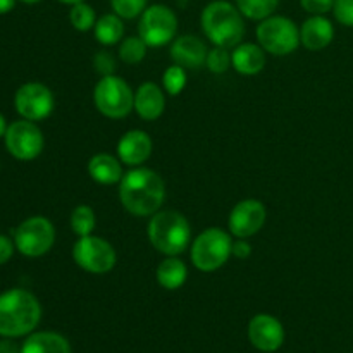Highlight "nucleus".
<instances>
[{"mask_svg": "<svg viewBox=\"0 0 353 353\" xmlns=\"http://www.w3.org/2000/svg\"><path fill=\"white\" fill-rule=\"evenodd\" d=\"M119 200L133 216H154L165 200L164 179L154 169L133 168L119 181Z\"/></svg>", "mask_w": 353, "mask_h": 353, "instance_id": "f257e3e1", "label": "nucleus"}, {"mask_svg": "<svg viewBox=\"0 0 353 353\" xmlns=\"http://www.w3.org/2000/svg\"><path fill=\"white\" fill-rule=\"evenodd\" d=\"M41 321L40 300L31 292L12 288L0 293V338H23Z\"/></svg>", "mask_w": 353, "mask_h": 353, "instance_id": "f03ea898", "label": "nucleus"}, {"mask_svg": "<svg viewBox=\"0 0 353 353\" xmlns=\"http://www.w3.org/2000/svg\"><path fill=\"white\" fill-rule=\"evenodd\" d=\"M200 26L210 43L223 48H234L245 37V17L228 0H212L200 14Z\"/></svg>", "mask_w": 353, "mask_h": 353, "instance_id": "7ed1b4c3", "label": "nucleus"}, {"mask_svg": "<svg viewBox=\"0 0 353 353\" xmlns=\"http://www.w3.org/2000/svg\"><path fill=\"white\" fill-rule=\"evenodd\" d=\"M152 247L168 257H178L192 241V226L178 210H159L147 226Z\"/></svg>", "mask_w": 353, "mask_h": 353, "instance_id": "20e7f679", "label": "nucleus"}, {"mask_svg": "<svg viewBox=\"0 0 353 353\" xmlns=\"http://www.w3.org/2000/svg\"><path fill=\"white\" fill-rule=\"evenodd\" d=\"M231 233L221 228L202 231L192 243V262L199 271L214 272L223 268L231 257Z\"/></svg>", "mask_w": 353, "mask_h": 353, "instance_id": "39448f33", "label": "nucleus"}, {"mask_svg": "<svg viewBox=\"0 0 353 353\" xmlns=\"http://www.w3.org/2000/svg\"><path fill=\"white\" fill-rule=\"evenodd\" d=\"M93 103L102 116L123 119L134 110V92L119 76H102L93 90Z\"/></svg>", "mask_w": 353, "mask_h": 353, "instance_id": "423d86ee", "label": "nucleus"}, {"mask_svg": "<svg viewBox=\"0 0 353 353\" xmlns=\"http://www.w3.org/2000/svg\"><path fill=\"white\" fill-rule=\"evenodd\" d=\"M257 41L268 54L290 55L299 48L300 45V28L293 19L286 16H272L259 21L255 30Z\"/></svg>", "mask_w": 353, "mask_h": 353, "instance_id": "0eeeda50", "label": "nucleus"}, {"mask_svg": "<svg viewBox=\"0 0 353 353\" xmlns=\"http://www.w3.org/2000/svg\"><path fill=\"white\" fill-rule=\"evenodd\" d=\"M55 243V228L45 216H31L14 231V245L28 259L43 257Z\"/></svg>", "mask_w": 353, "mask_h": 353, "instance_id": "6e6552de", "label": "nucleus"}, {"mask_svg": "<svg viewBox=\"0 0 353 353\" xmlns=\"http://www.w3.org/2000/svg\"><path fill=\"white\" fill-rule=\"evenodd\" d=\"M178 34V16L164 3H152L140 16L138 37L152 48L172 43Z\"/></svg>", "mask_w": 353, "mask_h": 353, "instance_id": "1a4fd4ad", "label": "nucleus"}, {"mask_svg": "<svg viewBox=\"0 0 353 353\" xmlns=\"http://www.w3.org/2000/svg\"><path fill=\"white\" fill-rule=\"evenodd\" d=\"M72 259L79 269L90 274H107L116 268L117 254L105 238L88 234L76 240Z\"/></svg>", "mask_w": 353, "mask_h": 353, "instance_id": "9d476101", "label": "nucleus"}, {"mask_svg": "<svg viewBox=\"0 0 353 353\" xmlns=\"http://www.w3.org/2000/svg\"><path fill=\"white\" fill-rule=\"evenodd\" d=\"M7 152L14 159L23 162L34 161L43 152L45 138L37 123L28 119L14 121L9 124L3 137Z\"/></svg>", "mask_w": 353, "mask_h": 353, "instance_id": "9b49d317", "label": "nucleus"}, {"mask_svg": "<svg viewBox=\"0 0 353 353\" xmlns=\"http://www.w3.org/2000/svg\"><path fill=\"white\" fill-rule=\"evenodd\" d=\"M14 107H16V112L19 114L21 119L38 123V121L47 119L54 110V93L43 83H24L17 88L16 95H14Z\"/></svg>", "mask_w": 353, "mask_h": 353, "instance_id": "f8f14e48", "label": "nucleus"}, {"mask_svg": "<svg viewBox=\"0 0 353 353\" xmlns=\"http://www.w3.org/2000/svg\"><path fill=\"white\" fill-rule=\"evenodd\" d=\"M265 217H268V210L261 200H241L230 212L228 231L236 238H250L264 228Z\"/></svg>", "mask_w": 353, "mask_h": 353, "instance_id": "ddd939ff", "label": "nucleus"}, {"mask_svg": "<svg viewBox=\"0 0 353 353\" xmlns=\"http://www.w3.org/2000/svg\"><path fill=\"white\" fill-rule=\"evenodd\" d=\"M247 334L252 347L262 353L278 352L286 338L281 321L271 314H257L252 317L247 327Z\"/></svg>", "mask_w": 353, "mask_h": 353, "instance_id": "4468645a", "label": "nucleus"}, {"mask_svg": "<svg viewBox=\"0 0 353 353\" xmlns=\"http://www.w3.org/2000/svg\"><path fill=\"white\" fill-rule=\"evenodd\" d=\"M154 148L150 134L143 130H130L117 141V157L123 164L138 168L148 161Z\"/></svg>", "mask_w": 353, "mask_h": 353, "instance_id": "2eb2a0df", "label": "nucleus"}, {"mask_svg": "<svg viewBox=\"0 0 353 353\" xmlns=\"http://www.w3.org/2000/svg\"><path fill=\"white\" fill-rule=\"evenodd\" d=\"M209 50L205 43L195 34H183L174 38L171 45L172 64H178L185 69H200L205 64Z\"/></svg>", "mask_w": 353, "mask_h": 353, "instance_id": "dca6fc26", "label": "nucleus"}, {"mask_svg": "<svg viewBox=\"0 0 353 353\" xmlns=\"http://www.w3.org/2000/svg\"><path fill=\"white\" fill-rule=\"evenodd\" d=\"M334 38V26L326 16H310L300 28V43L307 50H323Z\"/></svg>", "mask_w": 353, "mask_h": 353, "instance_id": "f3484780", "label": "nucleus"}, {"mask_svg": "<svg viewBox=\"0 0 353 353\" xmlns=\"http://www.w3.org/2000/svg\"><path fill=\"white\" fill-rule=\"evenodd\" d=\"M165 95L157 83L147 81L134 92V110L143 121H155L164 114Z\"/></svg>", "mask_w": 353, "mask_h": 353, "instance_id": "a211bd4d", "label": "nucleus"}, {"mask_svg": "<svg viewBox=\"0 0 353 353\" xmlns=\"http://www.w3.org/2000/svg\"><path fill=\"white\" fill-rule=\"evenodd\" d=\"M231 65L243 76H255L264 69L265 50L257 43H240L233 48Z\"/></svg>", "mask_w": 353, "mask_h": 353, "instance_id": "6ab92c4d", "label": "nucleus"}, {"mask_svg": "<svg viewBox=\"0 0 353 353\" xmlns=\"http://www.w3.org/2000/svg\"><path fill=\"white\" fill-rule=\"evenodd\" d=\"M21 353H72L68 338L55 331H33L21 345Z\"/></svg>", "mask_w": 353, "mask_h": 353, "instance_id": "aec40b11", "label": "nucleus"}, {"mask_svg": "<svg viewBox=\"0 0 353 353\" xmlns=\"http://www.w3.org/2000/svg\"><path fill=\"white\" fill-rule=\"evenodd\" d=\"M88 174L99 185H116L124 176L119 157L110 154L93 155L88 161Z\"/></svg>", "mask_w": 353, "mask_h": 353, "instance_id": "412c9836", "label": "nucleus"}, {"mask_svg": "<svg viewBox=\"0 0 353 353\" xmlns=\"http://www.w3.org/2000/svg\"><path fill=\"white\" fill-rule=\"evenodd\" d=\"M155 278H157L161 288L174 292V290L181 288L186 283V279H188V268H186V264L181 259L168 257L159 264Z\"/></svg>", "mask_w": 353, "mask_h": 353, "instance_id": "4be33fe9", "label": "nucleus"}, {"mask_svg": "<svg viewBox=\"0 0 353 353\" xmlns=\"http://www.w3.org/2000/svg\"><path fill=\"white\" fill-rule=\"evenodd\" d=\"M93 33H95L97 41L100 45L110 47V45L121 43L124 34L123 17L117 16L116 12L103 14V16H100L97 19L95 26H93Z\"/></svg>", "mask_w": 353, "mask_h": 353, "instance_id": "5701e85b", "label": "nucleus"}, {"mask_svg": "<svg viewBox=\"0 0 353 353\" xmlns=\"http://www.w3.org/2000/svg\"><path fill=\"white\" fill-rule=\"evenodd\" d=\"M69 224H71L72 233L78 238L93 234V230L97 226L95 210L90 205H85V203L74 207V210L71 212V217H69Z\"/></svg>", "mask_w": 353, "mask_h": 353, "instance_id": "b1692460", "label": "nucleus"}, {"mask_svg": "<svg viewBox=\"0 0 353 353\" xmlns=\"http://www.w3.org/2000/svg\"><path fill=\"white\" fill-rule=\"evenodd\" d=\"M234 2L243 17L252 21H262L272 16L279 6V0H234Z\"/></svg>", "mask_w": 353, "mask_h": 353, "instance_id": "393cba45", "label": "nucleus"}, {"mask_svg": "<svg viewBox=\"0 0 353 353\" xmlns=\"http://www.w3.org/2000/svg\"><path fill=\"white\" fill-rule=\"evenodd\" d=\"M148 50V45L141 40L140 37H128L121 40L119 43V59L128 65H137L140 64L145 59Z\"/></svg>", "mask_w": 353, "mask_h": 353, "instance_id": "a878e982", "label": "nucleus"}, {"mask_svg": "<svg viewBox=\"0 0 353 353\" xmlns=\"http://www.w3.org/2000/svg\"><path fill=\"white\" fill-rule=\"evenodd\" d=\"M69 21H71L74 30L83 31V33L93 30V26H95L97 23L95 9L86 2L71 6V10H69Z\"/></svg>", "mask_w": 353, "mask_h": 353, "instance_id": "bb28decb", "label": "nucleus"}, {"mask_svg": "<svg viewBox=\"0 0 353 353\" xmlns=\"http://www.w3.org/2000/svg\"><path fill=\"white\" fill-rule=\"evenodd\" d=\"M186 79H188V76H186L185 68H181L178 64L169 65L164 71V74H162V85H164L165 93H169L172 97L179 95L185 90Z\"/></svg>", "mask_w": 353, "mask_h": 353, "instance_id": "cd10ccee", "label": "nucleus"}, {"mask_svg": "<svg viewBox=\"0 0 353 353\" xmlns=\"http://www.w3.org/2000/svg\"><path fill=\"white\" fill-rule=\"evenodd\" d=\"M110 7L123 19H134L143 14L148 7V0H110Z\"/></svg>", "mask_w": 353, "mask_h": 353, "instance_id": "c85d7f7f", "label": "nucleus"}, {"mask_svg": "<svg viewBox=\"0 0 353 353\" xmlns=\"http://www.w3.org/2000/svg\"><path fill=\"white\" fill-rule=\"evenodd\" d=\"M205 65L210 72H214V74H223V72H226L228 69L231 68L230 48L214 47L212 50H209V54H207Z\"/></svg>", "mask_w": 353, "mask_h": 353, "instance_id": "c756f323", "label": "nucleus"}, {"mask_svg": "<svg viewBox=\"0 0 353 353\" xmlns=\"http://www.w3.org/2000/svg\"><path fill=\"white\" fill-rule=\"evenodd\" d=\"M117 61L110 52L100 50L93 55V69L99 72L100 76H110L116 72Z\"/></svg>", "mask_w": 353, "mask_h": 353, "instance_id": "7c9ffc66", "label": "nucleus"}, {"mask_svg": "<svg viewBox=\"0 0 353 353\" xmlns=\"http://www.w3.org/2000/svg\"><path fill=\"white\" fill-rule=\"evenodd\" d=\"M333 14L338 23L353 28V0H334Z\"/></svg>", "mask_w": 353, "mask_h": 353, "instance_id": "2f4dec72", "label": "nucleus"}, {"mask_svg": "<svg viewBox=\"0 0 353 353\" xmlns=\"http://www.w3.org/2000/svg\"><path fill=\"white\" fill-rule=\"evenodd\" d=\"M300 6L310 16H326L334 7V0H300Z\"/></svg>", "mask_w": 353, "mask_h": 353, "instance_id": "473e14b6", "label": "nucleus"}, {"mask_svg": "<svg viewBox=\"0 0 353 353\" xmlns=\"http://www.w3.org/2000/svg\"><path fill=\"white\" fill-rule=\"evenodd\" d=\"M231 255L238 261H245L252 255V245L248 243L247 238H238L236 241H233V247H231Z\"/></svg>", "mask_w": 353, "mask_h": 353, "instance_id": "72a5a7b5", "label": "nucleus"}, {"mask_svg": "<svg viewBox=\"0 0 353 353\" xmlns=\"http://www.w3.org/2000/svg\"><path fill=\"white\" fill-rule=\"evenodd\" d=\"M14 250H16L14 240H10L6 234H0V265L7 264L12 259Z\"/></svg>", "mask_w": 353, "mask_h": 353, "instance_id": "f704fd0d", "label": "nucleus"}, {"mask_svg": "<svg viewBox=\"0 0 353 353\" xmlns=\"http://www.w3.org/2000/svg\"><path fill=\"white\" fill-rule=\"evenodd\" d=\"M0 353H21V345L16 338H0Z\"/></svg>", "mask_w": 353, "mask_h": 353, "instance_id": "c9c22d12", "label": "nucleus"}, {"mask_svg": "<svg viewBox=\"0 0 353 353\" xmlns=\"http://www.w3.org/2000/svg\"><path fill=\"white\" fill-rule=\"evenodd\" d=\"M16 7V0H0V16L9 14Z\"/></svg>", "mask_w": 353, "mask_h": 353, "instance_id": "e433bc0d", "label": "nucleus"}, {"mask_svg": "<svg viewBox=\"0 0 353 353\" xmlns=\"http://www.w3.org/2000/svg\"><path fill=\"white\" fill-rule=\"evenodd\" d=\"M7 128H9V124H7V121H6V117H3V114L0 112V138L6 137Z\"/></svg>", "mask_w": 353, "mask_h": 353, "instance_id": "4c0bfd02", "label": "nucleus"}, {"mask_svg": "<svg viewBox=\"0 0 353 353\" xmlns=\"http://www.w3.org/2000/svg\"><path fill=\"white\" fill-rule=\"evenodd\" d=\"M61 3H65V6H76V3H81L85 0H59Z\"/></svg>", "mask_w": 353, "mask_h": 353, "instance_id": "58836bf2", "label": "nucleus"}, {"mask_svg": "<svg viewBox=\"0 0 353 353\" xmlns=\"http://www.w3.org/2000/svg\"><path fill=\"white\" fill-rule=\"evenodd\" d=\"M19 2H23V3H38V2H41V0H19Z\"/></svg>", "mask_w": 353, "mask_h": 353, "instance_id": "ea45409f", "label": "nucleus"}]
</instances>
